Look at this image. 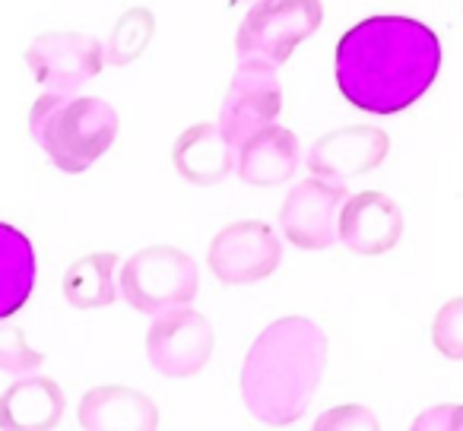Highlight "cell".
Here are the masks:
<instances>
[{
  "label": "cell",
  "instance_id": "obj_1",
  "mask_svg": "<svg viewBox=\"0 0 463 431\" xmlns=\"http://www.w3.org/2000/svg\"><path fill=\"white\" fill-rule=\"evenodd\" d=\"M441 70V42L410 16H368L336 45V86L368 115H397L431 89Z\"/></svg>",
  "mask_w": 463,
  "mask_h": 431
},
{
  "label": "cell",
  "instance_id": "obj_2",
  "mask_svg": "<svg viewBox=\"0 0 463 431\" xmlns=\"http://www.w3.org/2000/svg\"><path fill=\"white\" fill-rule=\"evenodd\" d=\"M327 368V336L308 317L270 323L248 349L241 397L258 422L283 428L305 416Z\"/></svg>",
  "mask_w": 463,
  "mask_h": 431
},
{
  "label": "cell",
  "instance_id": "obj_3",
  "mask_svg": "<svg viewBox=\"0 0 463 431\" xmlns=\"http://www.w3.org/2000/svg\"><path fill=\"white\" fill-rule=\"evenodd\" d=\"M118 111L96 96L45 92L29 111V130L48 159L67 174H80L102 159L118 136Z\"/></svg>",
  "mask_w": 463,
  "mask_h": 431
},
{
  "label": "cell",
  "instance_id": "obj_4",
  "mask_svg": "<svg viewBox=\"0 0 463 431\" xmlns=\"http://www.w3.org/2000/svg\"><path fill=\"white\" fill-rule=\"evenodd\" d=\"M200 289V273L191 254L172 245H153L137 251L121 267V295L140 314H165L191 305Z\"/></svg>",
  "mask_w": 463,
  "mask_h": 431
},
{
  "label": "cell",
  "instance_id": "obj_5",
  "mask_svg": "<svg viewBox=\"0 0 463 431\" xmlns=\"http://www.w3.org/2000/svg\"><path fill=\"white\" fill-rule=\"evenodd\" d=\"M321 0H260L241 20L235 52L241 61H264L283 67L302 42L321 29Z\"/></svg>",
  "mask_w": 463,
  "mask_h": 431
},
{
  "label": "cell",
  "instance_id": "obj_6",
  "mask_svg": "<svg viewBox=\"0 0 463 431\" xmlns=\"http://www.w3.org/2000/svg\"><path fill=\"white\" fill-rule=\"evenodd\" d=\"M273 70L277 67L264 64V61H241L225 86L219 127L239 149L254 134L270 127L283 111V86Z\"/></svg>",
  "mask_w": 463,
  "mask_h": 431
},
{
  "label": "cell",
  "instance_id": "obj_7",
  "mask_svg": "<svg viewBox=\"0 0 463 431\" xmlns=\"http://www.w3.org/2000/svg\"><path fill=\"white\" fill-rule=\"evenodd\" d=\"M105 61L109 54L102 42L80 33H45L26 48V64L35 83L58 96H77L102 73Z\"/></svg>",
  "mask_w": 463,
  "mask_h": 431
},
{
  "label": "cell",
  "instance_id": "obj_8",
  "mask_svg": "<svg viewBox=\"0 0 463 431\" xmlns=\"http://www.w3.org/2000/svg\"><path fill=\"white\" fill-rule=\"evenodd\" d=\"M346 181L308 178L296 184L283 200L279 226L302 251H324L340 241V212L346 203Z\"/></svg>",
  "mask_w": 463,
  "mask_h": 431
},
{
  "label": "cell",
  "instance_id": "obj_9",
  "mask_svg": "<svg viewBox=\"0 0 463 431\" xmlns=\"http://www.w3.org/2000/svg\"><path fill=\"white\" fill-rule=\"evenodd\" d=\"M213 323L187 305L159 314L146 333V355L165 378H191L203 371L213 359Z\"/></svg>",
  "mask_w": 463,
  "mask_h": 431
},
{
  "label": "cell",
  "instance_id": "obj_10",
  "mask_svg": "<svg viewBox=\"0 0 463 431\" xmlns=\"http://www.w3.org/2000/svg\"><path fill=\"white\" fill-rule=\"evenodd\" d=\"M283 260V245L277 232L260 220H241L225 226L210 245L213 276L225 286H248L277 273Z\"/></svg>",
  "mask_w": 463,
  "mask_h": 431
},
{
  "label": "cell",
  "instance_id": "obj_11",
  "mask_svg": "<svg viewBox=\"0 0 463 431\" xmlns=\"http://www.w3.org/2000/svg\"><path fill=\"white\" fill-rule=\"evenodd\" d=\"M391 153V136L381 127L355 124L324 134L305 155L311 174L327 181H349L355 174H368Z\"/></svg>",
  "mask_w": 463,
  "mask_h": 431
},
{
  "label": "cell",
  "instance_id": "obj_12",
  "mask_svg": "<svg viewBox=\"0 0 463 431\" xmlns=\"http://www.w3.org/2000/svg\"><path fill=\"white\" fill-rule=\"evenodd\" d=\"M403 239V212L387 193L365 191L343 203L340 212V241L353 254L378 258L400 245Z\"/></svg>",
  "mask_w": 463,
  "mask_h": 431
},
{
  "label": "cell",
  "instance_id": "obj_13",
  "mask_svg": "<svg viewBox=\"0 0 463 431\" xmlns=\"http://www.w3.org/2000/svg\"><path fill=\"white\" fill-rule=\"evenodd\" d=\"M172 165L187 184L213 187L239 168V146L222 134L219 124H194L178 136L172 149Z\"/></svg>",
  "mask_w": 463,
  "mask_h": 431
},
{
  "label": "cell",
  "instance_id": "obj_14",
  "mask_svg": "<svg viewBox=\"0 0 463 431\" xmlns=\"http://www.w3.org/2000/svg\"><path fill=\"white\" fill-rule=\"evenodd\" d=\"M80 425L86 431H153L159 409L130 387H92L80 403Z\"/></svg>",
  "mask_w": 463,
  "mask_h": 431
},
{
  "label": "cell",
  "instance_id": "obj_15",
  "mask_svg": "<svg viewBox=\"0 0 463 431\" xmlns=\"http://www.w3.org/2000/svg\"><path fill=\"white\" fill-rule=\"evenodd\" d=\"M298 162H302L298 136L289 127H277V124L254 134L239 149V174L245 184L254 187L286 184L298 172Z\"/></svg>",
  "mask_w": 463,
  "mask_h": 431
},
{
  "label": "cell",
  "instance_id": "obj_16",
  "mask_svg": "<svg viewBox=\"0 0 463 431\" xmlns=\"http://www.w3.org/2000/svg\"><path fill=\"white\" fill-rule=\"evenodd\" d=\"M67 409L64 390L52 378L16 380L0 399V428L7 431H48Z\"/></svg>",
  "mask_w": 463,
  "mask_h": 431
},
{
  "label": "cell",
  "instance_id": "obj_17",
  "mask_svg": "<svg viewBox=\"0 0 463 431\" xmlns=\"http://www.w3.org/2000/svg\"><path fill=\"white\" fill-rule=\"evenodd\" d=\"M35 286V254L33 245L14 226H0V314H16L20 305L33 295Z\"/></svg>",
  "mask_w": 463,
  "mask_h": 431
},
{
  "label": "cell",
  "instance_id": "obj_18",
  "mask_svg": "<svg viewBox=\"0 0 463 431\" xmlns=\"http://www.w3.org/2000/svg\"><path fill=\"white\" fill-rule=\"evenodd\" d=\"M115 270V254H86L64 273V298L80 311L105 308V305H111L118 298Z\"/></svg>",
  "mask_w": 463,
  "mask_h": 431
},
{
  "label": "cell",
  "instance_id": "obj_19",
  "mask_svg": "<svg viewBox=\"0 0 463 431\" xmlns=\"http://www.w3.org/2000/svg\"><path fill=\"white\" fill-rule=\"evenodd\" d=\"M153 29H156V23L149 10L137 7V10H130V14H124L121 20H118L115 33H111L109 48H105L111 64L124 67L140 58V54L146 52L149 39H153Z\"/></svg>",
  "mask_w": 463,
  "mask_h": 431
},
{
  "label": "cell",
  "instance_id": "obj_20",
  "mask_svg": "<svg viewBox=\"0 0 463 431\" xmlns=\"http://www.w3.org/2000/svg\"><path fill=\"white\" fill-rule=\"evenodd\" d=\"M431 342L450 361H463V298H450L431 321Z\"/></svg>",
  "mask_w": 463,
  "mask_h": 431
},
{
  "label": "cell",
  "instance_id": "obj_21",
  "mask_svg": "<svg viewBox=\"0 0 463 431\" xmlns=\"http://www.w3.org/2000/svg\"><path fill=\"white\" fill-rule=\"evenodd\" d=\"M42 365H45V355L26 346L23 330L14 323H4V330H0V368L7 374H29Z\"/></svg>",
  "mask_w": 463,
  "mask_h": 431
},
{
  "label": "cell",
  "instance_id": "obj_22",
  "mask_svg": "<svg viewBox=\"0 0 463 431\" xmlns=\"http://www.w3.org/2000/svg\"><path fill=\"white\" fill-rule=\"evenodd\" d=\"M317 431H327V428H368L374 431L378 428V418L372 416V409H365V406H336V409H330L327 416L317 418L315 425Z\"/></svg>",
  "mask_w": 463,
  "mask_h": 431
},
{
  "label": "cell",
  "instance_id": "obj_23",
  "mask_svg": "<svg viewBox=\"0 0 463 431\" xmlns=\"http://www.w3.org/2000/svg\"><path fill=\"white\" fill-rule=\"evenodd\" d=\"M416 431H454L463 428V403H441L425 409L422 416L412 422Z\"/></svg>",
  "mask_w": 463,
  "mask_h": 431
}]
</instances>
